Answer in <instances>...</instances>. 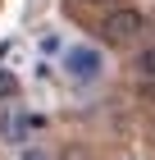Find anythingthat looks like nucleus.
<instances>
[{"mask_svg": "<svg viewBox=\"0 0 155 160\" xmlns=\"http://www.w3.org/2000/svg\"><path fill=\"white\" fill-rule=\"evenodd\" d=\"M18 160H50L41 147H27V151H18Z\"/></svg>", "mask_w": 155, "mask_h": 160, "instance_id": "obj_6", "label": "nucleus"}, {"mask_svg": "<svg viewBox=\"0 0 155 160\" xmlns=\"http://www.w3.org/2000/svg\"><path fill=\"white\" fill-rule=\"evenodd\" d=\"M137 73H142V78H155V41L137 50Z\"/></svg>", "mask_w": 155, "mask_h": 160, "instance_id": "obj_4", "label": "nucleus"}, {"mask_svg": "<svg viewBox=\"0 0 155 160\" xmlns=\"http://www.w3.org/2000/svg\"><path fill=\"white\" fill-rule=\"evenodd\" d=\"M32 128V119L27 114H18V110H9V114H0V137H9V142H23V133Z\"/></svg>", "mask_w": 155, "mask_h": 160, "instance_id": "obj_3", "label": "nucleus"}, {"mask_svg": "<svg viewBox=\"0 0 155 160\" xmlns=\"http://www.w3.org/2000/svg\"><path fill=\"white\" fill-rule=\"evenodd\" d=\"M64 73L73 78V82H100V78H105V55H100V50L96 46H73L69 55H64Z\"/></svg>", "mask_w": 155, "mask_h": 160, "instance_id": "obj_1", "label": "nucleus"}, {"mask_svg": "<svg viewBox=\"0 0 155 160\" xmlns=\"http://www.w3.org/2000/svg\"><path fill=\"white\" fill-rule=\"evenodd\" d=\"M142 28H146L142 9H109L105 23H100V32H105V41H114V46H128Z\"/></svg>", "mask_w": 155, "mask_h": 160, "instance_id": "obj_2", "label": "nucleus"}, {"mask_svg": "<svg viewBox=\"0 0 155 160\" xmlns=\"http://www.w3.org/2000/svg\"><path fill=\"white\" fill-rule=\"evenodd\" d=\"M78 5H105V0H78Z\"/></svg>", "mask_w": 155, "mask_h": 160, "instance_id": "obj_7", "label": "nucleus"}, {"mask_svg": "<svg viewBox=\"0 0 155 160\" xmlns=\"http://www.w3.org/2000/svg\"><path fill=\"white\" fill-rule=\"evenodd\" d=\"M14 96H18V78L0 64V101H14Z\"/></svg>", "mask_w": 155, "mask_h": 160, "instance_id": "obj_5", "label": "nucleus"}]
</instances>
